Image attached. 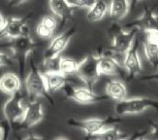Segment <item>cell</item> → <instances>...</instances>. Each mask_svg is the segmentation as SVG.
Returning <instances> with one entry per match:
<instances>
[{
  "mask_svg": "<svg viewBox=\"0 0 158 140\" xmlns=\"http://www.w3.org/2000/svg\"><path fill=\"white\" fill-rule=\"evenodd\" d=\"M121 122L119 117H107V118H91L85 119V120H75L71 119L68 121L71 127L80 129L82 130L87 136H90L96 133L105 130L111 127H114V125H118Z\"/></svg>",
  "mask_w": 158,
  "mask_h": 140,
  "instance_id": "6da1fadb",
  "label": "cell"
},
{
  "mask_svg": "<svg viewBox=\"0 0 158 140\" xmlns=\"http://www.w3.org/2000/svg\"><path fill=\"white\" fill-rule=\"evenodd\" d=\"M24 86L27 94L31 97H33V98L44 97V98L49 100L52 104H53V100L51 96L52 94H50L47 90L44 74L34 65V63H31L29 72L27 73L25 77Z\"/></svg>",
  "mask_w": 158,
  "mask_h": 140,
  "instance_id": "7a4b0ae2",
  "label": "cell"
},
{
  "mask_svg": "<svg viewBox=\"0 0 158 140\" xmlns=\"http://www.w3.org/2000/svg\"><path fill=\"white\" fill-rule=\"evenodd\" d=\"M149 108L158 111V100L149 97H133L118 101L114 106L115 113L118 116L139 114Z\"/></svg>",
  "mask_w": 158,
  "mask_h": 140,
  "instance_id": "3957f363",
  "label": "cell"
},
{
  "mask_svg": "<svg viewBox=\"0 0 158 140\" xmlns=\"http://www.w3.org/2000/svg\"><path fill=\"white\" fill-rule=\"evenodd\" d=\"M98 64L99 55H88L87 57L79 62L76 74L85 84L86 87L91 90L101 76Z\"/></svg>",
  "mask_w": 158,
  "mask_h": 140,
  "instance_id": "277c9868",
  "label": "cell"
},
{
  "mask_svg": "<svg viewBox=\"0 0 158 140\" xmlns=\"http://www.w3.org/2000/svg\"><path fill=\"white\" fill-rule=\"evenodd\" d=\"M138 28L133 27L130 30H123L118 24H113L110 27V33H112V49L121 55H124L132 46L136 38Z\"/></svg>",
  "mask_w": 158,
  "mask_h": 140,
  "instance_id": "5b68a950",
  "label": "cell"
},
{
  "mask_svg": "<svg viewBox=\"0 0 158 140\" xmlns=\"http://www.w3.org/2000/svg\"><path fill=\"white\" fill-rule=\"evenodd\" d=\"M25 106L23 105V95L20 90L10 96L3 106V114L7 123L10 125H19L23 117Z\"/></svg>",
  "mask_w": 158,
  "mask_h": 140,
  "instance_id": "8992f818",
  "label": "cell"
},
{
  "mask_svg": "<svg viewBox=\"0 0 158 140\" xmlns=\"http://www.w3.org/2000/svg\"><path fill=\"white\" fill-rule=\"evenodd\" d=\"M65 94L68 98L76 101L80 104H92L107 100L109 97L107 95H100L95 94L91 89L87 87H81V88H74L69 85L63 87Z\"/></svg>",
  "mask_w": 158,
  "mask_h": 140,
  "instance_id": "52a82bcc",
  "label": "cell"
},
{
  "mask_svg": "<svg viewBox=\"0 0 158 140\" xmlns=\"http://www.w3.org/2000/svg\"><path fill=\"white\" fill-rule=\"evenodd\" d=\"M35 47H36V43L30 37L29 34L23 35V36H19L16 39H14L12 44V52L19 61V65L20 71H22V74L24 69L27 57L34 51Z\"/></svg>",
  "mask_w": 158,
  "mask_h": 140,
  "instance_id": "ba28073f",
  "label": "cell"
},
{
  "mask_svg": "<svg viewBox=\"0 0 158 140\" xmlns=\"http://www.w3.org/2000/svg\"><path fill=\"white\" fill-rule=\"evenodd\" d=\"M119 53L114 51L113 49L107 50L99 55V72L101 75L114 76L119 75L122 72V66L118 57Z\"/></svg>",
  "mask_w": 158,
  "mask_h": 140,
  "instance_id": "9c48e42d",
  "label": "cell"
},
{
  "mask_svg": "<svg viewBox=\"0 0 158 140\" xmlns=\"http://www.w3.org/2000/svg\"><path fill=\"white\" fill-rule=\"evenodd\" d=\"M28 17L11 18L6 20L3 28L0 30V40L4 38L16 39L23 35L29 34V27L27 25Z\"/></svg>",
  "mask_w": 158,
  "mask_h": 140,
  "instance_id": "30bf717a",
  "label": "cell"
},
{
  "mask_svg": "<svg viewBox=\"0 0 158 140\" xmlns=\"http://www.w3.org/2000/svg\"><path fill=\"white\" fill-rule=\"evenodd\" d=\"M139 40L135 38L132 46L130 47L127 52L123 55L122 63L123 68L126 70L128 78H135L142 71V61L138 52Z\"/></svg>",
  "mask_w": 158,
  "mask_h": 140,
  "instance_id": "8fae6325",
  "label": "cell"
},
{
  "mask_svg": "<svg viewBox=\"0 0 158 140\" xmlns=\"http://www.w3.org/2000/svg\"><path fill=\"white\" fill-rule=\"evenodd\" d=\"M76 34V27H70L69 29H67L63 33L59 34L58 36L54 37L47 48L44 54V59H52L59 57L60 54L62 53L65 49L67 48L69 44L70 40L72 37Z\"/></svg>",
  "mask_w": 158,
  "mask_h": 140,
  "instance_id": "7c38bea8",
  "label": "cell"
},
{
  "mask_svg": "<svg viewBox=\"0 0 158 140\" xmlns=\"http://www.w3.org/2000/svg\"><path fill=\"white\" fill-rule=\"evenodd\" d=\"M43 119V104L38 100H32L25 106L24 114L19 125L25 129H29L39 124Z\"/></svg>",
  "mask_w": 158,
  "mask_h": 140,
  "instance_id": "4fadbf2b",
  "label": "cell"
},
{
  "mask_svg": "<svg viewBox=\"0 0 158 140\" xmlns=\"http://www.w3.org/2000/svg\"><path fill=\"white\" fill-rule=\"evenodd\" d=\"M143 41V52L149 62L154 68L158 67V31L148 30Z\"/></svg>",
  "mask_w": 158,
  "mask_h": 140,
  "instance_id": "5bb4252c",
  "label": "cell"
},
{
  "mask_svg": "<svg viewBox=\"0 0 158 140\" xmlns=\"http://www.w3.org/2000/svg\"><path fill=\"white\" fill-rule=\"evenodd\" d=\"M132 27H136L139 30L158 31V14L152 8H147L142 14V16L132 23Z\"/></svg>",
  "mask_w": 158,
  "mask_h": 140,
  "instance_id": "9a60e30c",
  "label": "cell"
},
{
  "mask_svg": "<svg viewBox=\"0 0 158 140\" xmlns=\"http://www.w3.org/2000/svg\"><path fill=\"white\" fill-rule=\"evenodd\" d=\"M43 74L47 90L50 94L63 89V87L67 84L68 76L64 75L60 71H46Z\"/></svg>",
  "mask_w": 158,
  "mask_h": 140,
  "instance_id": "2e32d148",
  "label": "cell"
},
{
  "mask_svg": "<svg viewBox=\"0 0 158 140\" xmlns=\"http://www.w3.org/2000/svg\"><path fill=\"white\" fill-rule=\"evenodd\" d=\"M20 89H22V80L17 74L8 72L0 77V90L2 93L13 95L19 92Z\"/></svg>",
  "mask_w": 158,
  "mask_h": 140,
  "instance_id": "e0dca14e",
  "label": "cell"
},
{
  "mask_svg": "<svg viewBox=\"0 0 158 140\" xmlns=\"http://www.w3.org/2000/svg\"><path fill=\"white\" fill-rule=\"evenodd\" d=\"M106 95L114 101H121L127 98V88L119 80L110 81L106 86Z\"/></svg>",
  "mask_w": 158,
  "mask_h": 140,
  "instance_id": "ac0fdd59",
  "label": "cell"
},
{
  "mask_svg": "<svg viewBox=\"0 0 158 140\" xmlns=\"http://www.w3.org/2000/svg\"><path fill=\"white\" fill-rule=\"evenodd\" d=\"M50 9L54 16L61 19L65 22L72 15V7L69 5L67 0H49Z\"/></svg>",
  "mask_w": 158,
  "mask_h": 140,
  "instance_id": "d6986e66",
  "label": "cell"
},
{
  "mask_svg": "<svg viewBox=\"0 0 158 140\" xmlns=\"http://www.w3.org/2000/svg\"><path fill=\"white\" fill-rule=\"evenodd\" d=\"M130 0H112L109 6V14L114 20H122L124 19L129 13Z\"/></svg>",
  "mask_w": 158,
  "mask_h": 140,
  "instance_id": "ffe728a7",
  "label": "cell"
},
{
  "mask_svg": "<svg viewBox=\"0 0 158 140\" xmlns=\"http://www.w3.org/2000/svg\"><path fill=\"white\" fill-rule=\"evenodd\" d=\"M87 138L91 139H102V140H119V139H127L130 138L129 134L126 132L121 131L115 127H111L109 129H106L99 133H96L90 136H87Z\"/></svg>",
  "mask_w": 158,
  "mask_h": 140,
  "instance_id": "44dd1931",
  "label": "cell"
},
{
  "mask_svg": "<svg viewBox=\"0 0 158 140\" xmlns=\"http://www.w3.org/2000/svg\"><path fill=\"white\" fill-rule=\"evenodd\" d=\"M108 12V5L104 0H96V2L91 8L88 9L87 20L89 22H99L106 16Z\"/></svg>",
  "mask_w": 158,
  "mask_h": 140,
  "instance_id": "7402d4cb",
  "label": "cell"
},
{
  "mask_svg": "<svg viewBox=\"0 0 158 140\" xmlns=\"http://www.w3.org/2000/svg\"><path fill=\"white\" fill-rule=\"evenodd\" d=\"M79 66V61L67 57H60L58 63V71L66 76L76 74Z\"/></svg>",
  "mask_w": 158,
  "mask_h": 140,
  "instance_id": "603a6c76",
  "label": "cell"
},
{
  "mask_svg": "<svg viewBox=\"0 0 158 140\" xmlns=\"http://www.w3.org/2000/svg\"><path fill=\"white\" fill-rule=\"evenodd\" d=\"M72 8L89 9L94 5L96 0H67Z\"/></svg>",
  "mask_w": 158,
  "mask_h": 140,
  "instance_id": "cb8c5ba5",
  "label": "cell"
},
{
  "mask_svg": "<svg viewBox=\"0 0 158 140\" xmlns=\"http://www.w3.org/2000/svg\"><path fill=\"white\" fill-rule=\"evenodd\" d=\"M54 31L51 30L50 28H48L45 25H43L41 23L38 24L36 27V34L38 35V37L42 39H49L53 35Z\"/></svg>",
  "mask_w": 158,
  "mask_h": 140,
  "instance_id": "d4e9b609",
  "label": "cell"
},
{
  "mask_svg": "<svg viewBox=\"0 0 158 140\" xmlns=\"http://www.w3.org/2000/svg\"><path fill=\"white\" fill-rule=\"evenodd\" d=\"M40 23L52 31H56V29L57 28V20L53 16H51V15L45 16L42 20H41Z\"/></svg>",
  "mask_w": 158,
  "mask_h": 140,
  "instance_id": "484cf974",
  "label": "cell"
},
{
  "mask_svg": "<svg viewBox=\"0 0 158 140\" xmlns=\"http://www.w3.org/2000/svg\"><path fill=\"white\" fill-rule=\"evenodd\" d=\"M12 62H13V59L10 55L5 54V53H0V67L8 66L12 64Z\"/></svg>",
  "mask_w": 158,
  "mask_h": 140,
  "instance_id": "4316f807",
  "label": "cell"
},
{
  "mask_svg": "<svg viewBox=\"0 0 158 140\" xmlns=\"http://www.w3.org/2000/svg\"><path fill=\"white\" fill-rule=\"evenodd\" d=\"M145 138L158 139V123H153L152 125V129L148 131V133L145 135Z\"/></svg>",
  "mask_w": 158,
  "mask_h": 140,
  "instance_id": "83f0119b",
  "label": "cell"
},
{
  "mask_svg": "<svg viewBox=\"0 0 158 140\" xmlns=\"http://www.w3.org/2000/svg\"><path fill=\"white\" fill-rule=\"evenodd\" d=\"M143 80H146V81H158V71L152 73V74H149L147 75L143 78Z\"/></svg>",
  "mask_w": 158,
  "mask_h": 140,
  "instance_id": "f1b7e54d",
  "label": "cell"
},
{
  "mask_svg": "<svg viewBox=\"0 0 158 140\" xmlns=\"http://www.w3.org/2000/svg\"><path fill=\"white\" fill-rule=\"evenodd\" d=\"M27 1H29V0H9L11 6H18V5H20L24 2H27Z\"/></svg>",
  "mask_w": 158,
  "mask_h": 140,
  "instance_id": "f546056e",
  "label": "cell"
},
{
  "mask_svg": "<svg viewBox=\"0 0 158 140\" xmlns=\"http://www.w3.org/2000/svg\"><path fill=\"white\" fill-rule=\"evenodd\" d=\"M5 24H6V20L4 19L2 14L0 13V30L3 28V26L5 25Z\"/></svg>",
  "mask_w": 158,
  "mask_h": 140,
  "instance_id": "4dcf8cb0",
  "label": "cell"
},
{
  "mask_svg": "<svg viewBox=\"0 0 158 140\" xmlns=\"http://www.w3.org/2000/svg\"><path fill=\"white\" fill-rule=\"evenodd\" d=\"M5 137V128L4 125L0 124V140Z\"/></svg>",
  "mask_w": 158,
  "mask_h": 140,
  "instance_id": "1f68e13d",
  "label": "cell"
},
{
  "mask_svg": "<svg viewBox=\"0 0 158 140\" xmlns=\"http://www.w3.org/2000/svg\"><path fill=\"white\" fill-rule=\"evenodd\" d=\"M140 1H141V0H130V4H131V7H135Z\"/></svg>",
  "mask_w": 158,
  "mask_h": 140,
  "instance_id": "d6a6232c",
  "label": "cell"
}]
</instances>
